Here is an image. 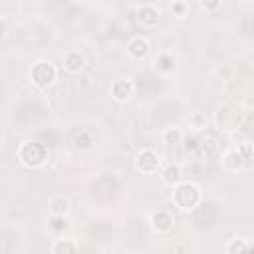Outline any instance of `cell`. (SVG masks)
<instances>
[{
	"label": "cell",
	"mask_w": 254,
	"mask_h": 254,
	"mask_svg": "<svg viewBox=\"0 0 254 254\" xmlns=\"http://www.w3.org/2000/svg\"><path fill=\"white\" fill-rule=\"evenodd\" d=\"M173 189V194H171V200H173V204H175V208H179L181 212H190V210H194L198 204H200V200H202V190H200V187L196 185V183H192V181H179L175 187H171Z\"/></svg>",
	"instance_id": "cell-1"
},
{
	"label": "cell",
	"mask_w": 254,
	"mask_h": 254,
	"mask_svg": "<svg viewBox=\"0 0 254 254\" xmlns=\"http://www.w3.org/2000/svg\"><path fill=\"white\" fill-rule=\"evenodd\" d=\"M18 161L26 169H40L48 161V147L38 141H26L18 147Z\"/></svg>",
	"instance_id": "cell-2"
},
{
	"label": "cell",
	"mask_w": 254,
	"mask_h": 254,
	"mask_svg": "<svg viewBox=\"0 0 254 254\" xmlns=\"http://www.w3.org/2000/svg\"><path fill=\"white\" fill-rule=\"evenodd\" d=\"M242 119H244L242 111L238 107H234V105H222V107H218L214 111V117H212L214 127L220 133H234V131H238L242 127Z\"/></svg>",
	"instance_id": "cell-3"
},
{
	"label": "cell",
	"mask_w": 254,
	"mask_h": 254,
	"mask_svg": "<svg viewBox=\"0 0 254 254\" xmlns=\"http://www.w3.org/2000/svg\"><path fill=\"white\" fill-rule=\"evenodd\" d=\"M30 79L38 89H48L56 79H58V67L50 60H42L32 65L30 69Z\"/></svg>",
	"instance_id": "cell-4"
},
{
	"label": "cell",
	"mask_w": 254,
	"mask_h": 254,
	"mask_svg": "<svg viewBox=\"0 0 254 254\" xmlns=\"http://www.w3.org/2000/svg\"><path fill=\"white\" fill-rule=\"evenodd\" d=\"M163 167V159L155 149H141L135 155V169L139 173L151 175V173H159Z\"/></svg>",
	"instance_id": "cell-5"
},
{
	"label": "cell",
	"mask_w": 254,
	"mask_h": 254,
	"mask_svg": "<svg viewBox=\"0 0 254 254\" xmlns=\"http://www.w3.org/2000/svg\"><path fill=\"white\" fill-rule=\"evenodd\" d=\"M220 167H222L224 171H228V173H238V171H242V169H248V167H246V161H244V157L240 155V151H238L236 145L228 147V149L220 155Z\"/></svg>",
	"instance_id": "cell-6"
},
{
	"label": "cell",
	"mask_w": 254,
	"mask_h": 254,
	"mask_svg": "<svg viewBox=\"0 0 254 254\" xmlns=\"http://www.w3.org/2000/svg\"><path fill=\"white\" fill-rule=\"evenodd\" d=\"M149 224L151 228L157 232V234H165V232H171L173 226H175V218L169 210L165 208H159V210H153L151 216H149Z\"/></svg>",
	"instance_id": "cell-7"
},
{
	"label": "cell",
	"mask_w": 254,
	"mask_h": 254,
	"mask_svg": "<svg viewBox=\"0 0 254 254\" xmlns=\"http://www.w3.org/2000/svg\"><path fill=\"white\" fill-rule=\"evenodd\" d=\"M109 93L115 101L123 103L127 99H131V95L135 93V83L129 79V77H117L111 81V87H109Z\"/></svg>",
	"instance_id": "cell-8"
},
{
	"label": "cell",
	"mask_w": 254,
	"mask_h": 254,
	"mask_svg": "<svg viewBox=\"0 0 254 254\" xmlns=\"http://www.w3.org/2000/svg\"><path fill=\"white\" fill-rule=\"evenodd\" d=\"M85 67V58L79 50H67L62 54V69L65 73H79Z\"/></svg>",
	"instance_id": "cell-9"
},
{
	"label": "cell",
	"mask_w": 254,
	"mask_h": 254,
	"mask_svg": "<svg viewBox=\"0 0 254 254\" xmlns=\"http://www.w3.org/2000/svg\"><path fill=\"white\" fill-rule=\"evenodd\" d=\"M137 22L143 28H157L161 22V12L155 4H143L137 8Z\"/></svg>",
	"instance_id": "cell-10"
},
{
	"label": "cell",
	"mask_w": 254,
	"mask_h": 254,
	"mask_svg": "<svg viewBox=\"0 0 254 254\" xmlns=\"http://www.w3.org/2000/svg\"><path fill=\"white\" fill-rule=\"evenodd\" d=\"M149 40L145 36H133L129 42H127V54L133 58V60H143L147 54H149Z\"/></svg>",
	"instance_id": "cell-11"
},
{
	"label": "cell",
	"mask_w": 254,
	"mask_h": 254,
	"mask_svg": "<svg viewBox=\"0 0 254 254\" xmlns=\"http://www.w3.org/2000/svg\"><path fill=\"white\" fill-rule=\"evenodd\" d=\"M181 179H183V171H181L179 165L169 163V165L161 167V183H163L165 187H175Z\"/></svg>",
	"instance_id": "cell-12"
},
{
	"label": "cell",
	"mask_w": 254,
	"mask_h": 254,
	"mask_svg": "<svg viewBox=\"0 0 254 254\" xmlns=\"http://www.w3.org/2000/svg\"><path fill=\"white\" fill-rule=\"evenodd\" d=\"M187 125H189V129H190L192 133H202V131L208 129L210 117H208L204 111H194V113H190V117L187 119Z\"/></svg>",
	"instance_id": "cell-13"
},
{
	"label": "cell",
	"mask_w": 254,
	"mask_h": 254,
	"mask_svg": "<svg viewBox=\"0 0 254 254\" xmlns=\"http://www.w3.org/2000/svg\"><path fill=\"white\" fill-rule=\"evenodd\" d=\"M77 250H79V244L73 238H56L50 246L52 254H71V252H77Z\"/></svg>",
	"instance_id": "cell-14"
},
{
	"label": "cell",
	"mask_w": 254,
	"mask_h": 254,
	"mask_svg": "<svg viewBox=\"0 0 254 254\" xmlns=\"http://www.w3.org/2000/svg\"><path fill=\"white\" fill-rule=\"evenodd\" d=\"M69 198L64 194H56L50 198V214H58V216H67L69 214Z\"/></svg>",
	"instance_id": "cell-15"
},
{
	"label": "cell",
	"mask_w": 254,
	"mask_h": 254,
	"mask_svg": "<svg viewBox=\"0 0 254 254\" xmlns=\"http://www.w3.org/2000/svg\"><path fill=\"white\" fill-rule=\"evenodd\" d=\"M250 250V244L244 238H230L224 244V252L226 254H246Z\"/></svg>",
	"instance_id": "cell-16"
},
{
	"label": "cell",
	"mask_w": 254,
	"mask_h": 254,
	"mask_svg": "<svg viewBox=\"0 0 254 254\" xmlns=\"http://www.w3.org/2000/svg\"><path fill=\"white\" fill-rule=\"evenodd\" d=\"M153 64H155V69H157L159 73H169V71L175 69V58L169 56V54L157 56V58L153 60Z\"/></svg>",
	"instance_id": "cell-17"
},
{
	"label": "cell",
	"mask_w": 254,
	"mask_h": 254,
	"mask_svg": "<svg viewBox=\"0 0 254 254\" xmlns=\"http://www.w3.org/2000/svg\"><path fill=\"white\" fill-rule=\"evenodd\" d=\"M163 143L167 147H177L183 143V131L179 127H169L163 131Z\"/></svg>",
	"instance_id": "cell-18"
},
{
	"label": "cell",
	"mask_w": 254,
	"mask_h": 254,
	"mask_svg": "<svg viewBox=\"0 0 254 254\" xmlns=\"http://www.w3.org/2000/svg\"><path fill=\"white\" fill-rule=\"evenodd\" d=\"M48 228H50L54 234H62L64 230L69 228V220H67V216L50 214V218H48Z\"/></svg>",
	"instance_id": "cell-19"
},
{
	"label": "cell",
	"mask_w": 254,
	"mask_h": 254,
	"mask_svg": "<svg viewBox=\"0 0 254 254\" xmlns=\"http://www.w3.org/2000/svg\"><path fill=\"white\" fill-rule=\"evenodd\" d=\"M93 143H95V139H93V135L89 131H79L75 135V139H73V145L79 151H91L93 149Z\"/></svg>",
	"instance_id": "cell-20"
},
{
	"label": "cell",
	"mask_w": 254,
	"mask_h": 254,
	"mask_svg": "<svg viewBox=\"0 0 254 254\" xmlns=\"http://www.w3.org/2000/svg\"><path fill=\"white\" fill-rule=\"evenodd\" d=\"M169 10H171V14H175L177 18H185L187 12H189V4H187L185 0H173V2L169 4Z\"/></svg>",
	"instance_id": "cell-21"
},
{
	"label": "cell",
	"mask_w": 254,
	"mask_h": 254,
	"mask_svg": "<svg viewBox=\"0 0 254 254\" xmlns=\"http://www.w3.org/2000/svg\"><path fill=\"white\" fill-rule=\"evenodd\" d=\"M236 147H238L240 155L244 157V161H246V167L250 169V165H252V155H254V147H252V143H250V141H242V143H238Z\"/></svg>",
	"instance_id": "cell-22"
},
{
	"label": "cell",
	"mask_w": 254,
	"mask_h": 254,
	"mask_svg": "<svg viewBox=\"0 0 254 254\" xmlns=\"http://www.w3.org/2000/svg\"><path fill=\"white\" fill-rule=\"evenodd\" d=\"M198 6L202 12H216L222 6V0H198Z\"/></svg>",
	"instance_id": "cell-23"
},
{
	"label": "cell",
	"mask_w": 254,
	"mask_h": 254,
	"mask_svg": "<svg viewBox=\"0 0 254 254\" xmlns=\"http://www.w3.org/2000/svg\"><path fill=\"white\" fill-rule=\"evenodd\" d=\"M6 32H8V26H6V20H4V18H0V40H4V36H6Z\"/></svg>",
	"instance_id": "cell-24"
}]
</instances>
